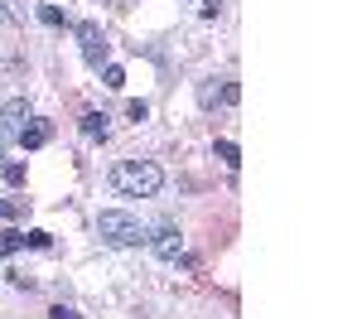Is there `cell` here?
Returning a JSON list of instances; mask_svg holds the SVG:
<instances>
[{"instance_id":"cell-1","label":"cell","mask_w":362,"mask_h":319,"mask_svg":"<svg viewBox=\"0 0 362 319\" xmlns=\"http://www.w3.org/2000/svg\"><path fill=\"white\" fill-rule=\"evenodd\" d=\"M160 184H165V174L150 160H121L112 170V189L126 199H150V194H160Z\"/></svg>"},{"instance_id":"cell-2","label":"cell","mask_w":362,"mask_h":319,"mask_svg":"<svg viewBox=\"0 0 362 319\" xmlns=\"http://www.w3.org/2000/svg\"><path fill=\"white\" fill-rule=\"evenodd\" d=\"M97 232H102V242H112V247H136V242H145L140 223L131 213H116V208H107V213L97 218Z\"/></svg>"},{"instance_id":"cell-3","label":"cell","mask_w":362,"mask_h":319,"mask_svg":"<svg viewBox=\"0 0 362 319\" xmlns=\"http://www.w3.org/2000/svg\"><path fill=\"white\" fill-rule=\"evenodd\" d=\"M29 102L25 97H15V102H5L0 107V150H10V145L20 141V131H25V121H29Z\"/></svg>"},{"instance_id":"cell-4","label":"cell","mask_w":362,"mask_h":319,"mask_svg":"<svg viewBox=\"0 0 362 319\" xmlns=\"http://www.w3.org/2000/svg\"><path fill=\"white\" fill-rule=\"evenodd\" d=\"M78 44H83L87 68H102V63H107V54H112V44H107V34H102V25H97V20H83V25H78Z\"/></svg>"},{"instance_id":"cell-5","label":"cell","mask_w":362,"mask_h":319,"mask_svg":"<svg viewBox=\"0 0 362 319\" xmlns=\"http://www.w3.org/2000/svg\"><path fill=\"white\" fill-rule=\"evenodd\" d=\"M155 252L165 261H179L184 257V237H179V228L174 223H160V232H155Z\"/></svg>"},{"instance_id":"cell-6","label":"cell","mask_w":362,"mask_h":319,"mask_svg":"<svg viewBox=\"0 0 362 319\" xmlns=\"http://www.w3.org/2000/svg\"><path fill=\"white\" fill-rule=\"evenodd\" d=\"M49 136H54V126L39 121V116H29L25 131H20V145H25V150H39V145H49Z\"/></svg>"},{"instance_id":"cell-7","label":"cell","mask_w":362,"mask_h":319,"mask_svg":"<svg viewBox=\"0 0 362 319\" xmlns=\"http://www.w3.org/2000/svg\"><path fill=\"white\" fill-rule=\"evenodd\" d=\"M107 121H112L107 112H87V116H83V136H92V141H102V136H107Z\"/></svg>"},{"instance_id":"cell-8","label":"cell","mask_w":362,"mask_h":319,"mask_svg":"<svg viewBox=\"0 0 362 319\" xmlns=\"http://www.w3.org/2000/svg\"><path fill=\"white\" fill-rule=\"evenodd\" d=\"M20 247H25V232H15V228H5V232H0V261H5V257H15Z\"/></svg>"},{"instance_id":"cell-9","label":"cell","mask_w":362,"mask_h":319,"mask_svg":"<svg viewBox=\"0 0 362 319\" xmlns=\"http://www.w3.org/2000/svg\"><path fill=\"white\" fill-rule=\"evenodd\" d=\"M213 150H218V160H223L227 170H237V165H242V150H237V145H232V141H218V145H213Z\"/></svg>"},{"instance_id":"cell-10","label":"cell","mask_w":362,"mask_h":319,"mask_svg":"<svg viewBox=\"0 0 362 319\" xmlns=\"http://www.w3.org/2000/svg\"><path fill=\"white\" fill-rule=\"evenodd\" d=\"M39 20H44L49 29H63V25H68V15H63L58 5H39Z\"/></svg>"},{"instance_id":"cell-11","label":"cell","mask_w":362,"mask_h":319,"mask_svg":"<svg viewBox=\"0 0 362 319\" xmlns=\"http://www.w3.org/2000/svg\"><path fill=\"white\" fill-rule=\"evenodd\" d=\"M25 247H34V252H49V247H54V237H49V232H25Z\"/></svg>"},{"instance_id":"cell-12","label":"cell","mask_w":362,"mask_h":319,"mask_svg":"<svg viewBox=\"0 0 362 319\" xmlns=\"http://www.w3.org/2000/svg\"><path fill=\"white\" fill-rule=\"evenodd\" d=\"M0 174H5V184H25V165H20V160H5Z\"/></svg>"},{"instance_id":"cell-13","label":"cell","mask_w":362,"mask_h":319,"mask_svg":"<svg viewBox=\"0 0 362 319\" xmlns=\"http://www.w3.org/2000/svg\"><path fill=\"white\" fill-rule=\"evenodd\" d=\"M102 78H107V87H126V73H121L116 63H107V73H102Z\"/></svg>"},{"instance_id":"cell-14","label":"cell","mask_w":362,"mask_h":319,"mask_svg":"<svg viewBox=\"0 0 362 319\" xmlns=\"http://www.w3.org/2000/svg\"><path fill=\"white\" fill-rule=\"evenodd\" d=\"M0 20H10V25H15V20H20V5H15V0H0Z\"/></svg>"},{"instance_id":"cell-15","label":"cell","mask_w":362,"mask_h":319,"mask_svg":"<svg viewBox=\"0 0 362 319\" xmlns=\"http://www.w3.org/2000/svg\"><path fill=\"white\" fill-rule=\"evenodd\" d=\"M223 102H227V107H237V102H242V87L227 83V87H223Z\"/></svg>"},{"instance_id":"cell-16","label":"cell","mask_w":362,"mask_h":319,"mask_svg":"<svg viewBox=\"0 0 362 319\" xmlns=\"http://www.w3.org/2000/svg\"><path fill=\"white\" fill-rule=\"evenodd\" d=\"M0 218H25V203H0Z\"/></svg>"},{"instance_id":"cell-17","label":"cell","mask_w":362,"mask_h":319,"mask_svg":"<svg viewBox=\"0 0 362 319\" xmlns=\"http://www.w3.org/2000/svg\"><path fill=\"white\" fill-rule=\"evenodd\" d=\"M126 116H131V121H145V116H150V107H145V102H131V107H126Z\"/></svg>"},{"instance_id":"cell-18","label":"cell","mask_w":362,"mask_h":319,"mask_svg":"<svg viewBox=\"0 0 362 319\" xmlns=\"http://www.w3.org/2000/svg\"><path fill=\"white\" fill-rule=\"evenodd\" d=\"M49 319H83V315H78V310H68V305H54V310H49Z\"/></svg>"}]
</instances>
